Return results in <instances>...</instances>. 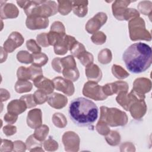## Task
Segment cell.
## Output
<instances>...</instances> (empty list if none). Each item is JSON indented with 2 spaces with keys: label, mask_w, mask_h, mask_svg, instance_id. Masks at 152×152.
Masks as SVG:
<instances>
[{
  "label": "cell",
  "mask_w": 152,
  "mask_h": 152,
  "mask_svg": "<svg viewBox=\"0 0 152 152\" xmlns=\"http://www.w3.org/2000/svg\"><path fill=\"white\" fill-rule=\"evenodd\" d=\"M112 59L111 50L109 49H104L100 51L98 54V61L102 64H107L110 63Z\"/></svg>",
  "instance_id": "cell-32"
},
{
  "label": "cell",
  "mask_w": 152,
  "mask_h": 152,
  "mask_svg": "<svg viewBox=\"0 0 152 152\" xmlns=\"http://www.w3.org/2000/svg\"><path fill=\"white\" fill-rule=\"evenodd\" d=\"M66 34H60L55 31H49V33H47L48 42L50 45V46H55L56 44L59 43L60 41H61Z\"/></svg>",
  "instance_id": "cell-36"
},
{
  "label": "cell",
  "mask_w": 152,
  "mask_h": 152,
  "mask_svg": "<svg viewBox=\"0 0 152 152\" xmlns=\"http://www.w3.org/2000/svg\"><path fill=\"white\" fill-rule=\"evenodd\" d=\"M147 107L144 100L137 101L132 103L129 109L132 117L136 119H141L146 113Z\"/></svg>",
  "instance_id": "cell-17"
},
{
  "label": "cell",
  "mask_w": 152,
  "mask_h": 152,
  "mask_svg": "<svg viewBox=\"0 0 152 152\" xmlns=\"http://www.w3.org/2000/svg\"><path fill=\"white\" fill-rule=\"evenodd\" d=\"M78 59L80 60L81 64L85 66L93 64L94 61L93 55L87 51H85L82 53Z\"/></svg>",
  "instance_id": "cell-40"
},
{
  "label": "cell",
  "mask_w": 152,
  "mask_h": 152,
  "mask_svg": "<svg viewBox=\"0 0 152 152\" xmlns=\"http://www.w3.org/2000/svg\"><path fill=\"white\" fill-rule=\"evenodd\" d=\"M49 23L48 18L37 17H27L26 20V27L33 30L45 29L48 27Z\"/></svg>",
  "instance_id": "cell-14"
},
{
  "label": "cell",
  "mask_w": 152,
  "mask_h": 152,
  "mask_svg": "<svg viewBox=\"0 0 152 152\" xmlns=\"http://www.w3.org/2000/svg\"><path fill=\"white\" fill-rule=\"evenodd\" d=\"M145 97L144 94L132 89L129 93L125 91L119 93L116 97V100L125 110L129 111V109L132 103L137 101L144 100Z\"/></svg>",
  "instance_id": "cell-6"
},
{
  "label": "cell",
  "mask_w": 152,
  "mask_h": 152,
  "mask_svg": "<svg viewBox=\"0 0 152 152\" xmlns=\"http://www.w3.org/2000/svg\"><path fill=\"white\" fill-rule=\"evenodd\" d=\"M132 1L128 0H117L115 1L112 5V13L113 16L119 21L123 20L124 14L127 8V7Z\"/></svg>",
  "instance_id": "cell-16"
},
{
  "label": "cell",
  "mask_w": 152,
  "mask_h": 152,
  "mask_svg": "<svg viewBox=\"0 0 152 152\" xmlns=\"http://www.w3.org/2000/svg\"><path fill=\"white\" fill-rule=\"evenodd\" d=\"M17 76L18 80H30V74L28 67L26 68L23 66L19 67L17 71Z\"/></svg>",
  "instance_id": "cell-44"
},
{
  "label": "cell",
  "mask_w": 152,
  "mask_h": 152,
  "mask_svg": "<svg viewBox=\"0 0 152 152\" xmlns=\"http://www.w3.org/2000/svg\"><path fill=\"white\" fill-rule=\"evenodd\" d=\"M112 85L113 94H118L122 91L128 92V84L125 81H117L114 83H112Z\"/></svg>",
  "instance_id": "cell-37"
},
{
  "label": "cell",
  "mask_w": 152,
  "mask_h": 152,
  "mask_svg": "<svg viewBox=\"0 0 152 152\" xmlns=\"http://www.w3.org/2000/svg\"><path fill=\"white\" fill-rule=\"evenodd\" d=\"M2 131L7 136L9 137L15 134L17 132V127L11 124H8L3 127Z\"/></svg>",
  "instance_id": "cell-54"
},
{
  "label": "cell",
  "mask_w": 152,
  "mask_h": 152,
  "mask_svg": "<svg viewBox=\"0 0 152 152\" xmlns=\"http://www.w3.org/2000/svg\"><path fill=\"white\" fill-rule=\"evenodd\" d=\"M83 94L86 97L96 101L104 100L107 98L102 90V86L91 81H88L84 84Z\"/></svg>",
  "instance_id": "cell-7"
},
{
  "label": "cell",
  "mask_w": 152,
  "mask_h": 152,
  "mask_svg": "<svg viewBox=\"0 0 152 152\" xmlns=\"http://www.w3.org/2000/svg\"><path fill=\"white\" fill-rule=\"evenodd\" d=\"M52 122L54 125L59 128H65L67 125L65 116L61 113H55L52 116Z\"/></svg>",
  "instance_id": "cell-30"
},
{
  "label": "cell",
  "mask_w": 152,
  "mask_h": 152,
  "mask_svg": "<svg viewBox=\"0 0 152 152\" xmlns=\"http://www.w3.org/2000/svg\"><path fill=\"white\" fill-rule=\"evenodd\" d=\"M52 67L53 69L58 73H62L63 71V68L61 62L60 58H54L51 62Z\"/></svg>",
  "instance_id": "cell-53"
},
{
  "label": "cell",
  "mask_w": 152,
  "mask_h": 152,
  "mask_svg": "<svg viewBox=\"0 0 152 152\" xmlns=\"http://www.w3.org/2000/svg\"><path fill=\"white\" fill-rule=\"evenodd\" d=\"M17 59L20 62L26 64L33 63V55L26 50L19 51L17 54Z\"/></svg>",
  "instance_id": "cell-35"
},
{
  "label": "cell",
  "mask_w": 152,
  "mask_h": 152,
  "mask_svg": "<svg viewBox=\"0 0 152 152\" xmlns=\"http://www.w3.org/2000/svg\"><path fill=\"white\" fill-rule=\"evenodd\" d=\"M58 11L62 15H68L72 10L71 1H58Z\"/></svg>",
  "instance_id": "cell-27"
},
{
  "label": "cell",
  "mask_w": 152,
  "mask_h": 152,
  "mask_svg": "<svg viewBox=\"0 0 152 152\" xmlns=\"http://www.w3.org/2000/svg\"><path fill=\"white\" fill-rule=\"evenodd\" d=\"M122 59L130 72L134 74L144 72L151 65V48L144 43H134L125 50Z\"/></svg>",
  "instance_id": "cell-1"
},
{
  "label": "cell",
  "mask_w": 152,
  "mask_h": 152,
  "mask_svg": "<svg viewBox=\"0 0 152 152\" xmlns=\"http://www.w3.org/2000/svg\"><path fill=\"white\" fill-rule=\"evenodd\" d=\"M27 150L30 151H44L42 147V142L37 140L33 134L30 135L26 141Z\"/></svg>",
  "instance_id": "cell-24"
},
{
  "label": "cell",
  "mask_w": 152,
  "mask_h": 152,
  "mask_svg": "<svg viewBox=\"0 0 152 152\" xmlns=\"http://www.w3.org/2000/svg\"><path fill=\"white\" fill-rule=\"evenodd\" d=\"M36 40L38 45H40L41 46L46 48L50 46L48 42L47 33H41L39 34L37 36Z\"/></svg>",
  "instance_id": "cell-52"
},
{
  "label": "cell",
  "mask_w": 152,
  "mask_h": 152,
  "mask_svg": "<svg viewBox=\"0 0 152 152\" xmlns=\"http://www.w3.org/2000/svg\"><path fill=\"white\" fill-rule=\"evenodd\" d=\"M99 121H103L112 127L122 126L127 124L128 118L125 112L118 108L101 106Z\"/></svg>",
  "instance_id": "cell-4"
},
{
  "label": "cell",
  "mask_w": 152,
  "mask_h": 152,
  "mask_svg": "<svg viewBox=\"0 0 152 152\" xmlns=\"http://www.w3.org/2000/svg\"><path fill=\"white\" fill-rule=\"evenodd\" d=\"M121 151H135L134 145L131 142H125L122 143L120 147Z\"/></svg>",
  "instance_id": "cell-57"
},
{
  "label": "cell",
  "mask_w": 152,
  "mask_h": 152,
  "mask_svg": "<svg viewBox=\"0 0 152 152\" xmlns=\"http://www.w3.org/2000/svg\"><path fill=\"white\" fill-rule=\"evenodd\" d=\"M27 125L31 129H36L42 125V112L40 109L30 110L27 116Z\"/></svg>",
  "instance_id": "cell-15"
},
{
  "label": "cell",
  "mask_w": 152,
  "mask_h": 152,
  "mask_svg": "<svg viewBox=\"0 0 152 152\" xmlns=\"http://www.w3.org/2000/svg\"><path fill=\"white\" fill-rule=\"evenodd\" d=\"M91 40L92 42L96 45H103L106 40V36L103 32L98 31L96 33L93 34L91 37Z\"/></svg>",
  "instance_id": "cell-42"
},
{
  "label": "cell",
  "mask_w": 152,
  "mask_h": 152,
  "mask_svg": "<svg viewBox=\"0 0 152 152\" xmlns=\"http://www.w3.org/2000/svg\"><path fill=\"white\" fill-rule=\"evenodd\" d=\"M1 102L7 101L8 99L10 98V94L8 91L4 88H1Z\"/></svg>",
  "instance_id": "cell-59"
},
{
  "label": "cell",
  "mask_w": 152,
  "mask_h": 152,
  "mask_svg": "<svg viewBox=\"0 0 152 152\" xmlns=\"http://www.w3.org/2000/svg\"><path fill=\"white\" fill-rule=\"evenodd\" d=\"M85 51H86V50L84 45L78 41L74 44V45L70 50L72 55L74 57H76L77 58H78L80 55Z\"/></svg>",
  "instance_id": "cell-45"
},
{
  "label": "cell",
  "mask_w": 152,
  "mask_h": 152,
  "mask_svg": "<svg viewBox=\"0 0 152 152\" xmlns=\"http://www.w3.org/2000/svg\"><path fill=\"white\" fill-rule=\"evenodd\" d=\"M33 84L28 80H20L15 83L14 88L15 90L18 93H23L29 92L31 90Z\"/></svg>",
  "instance_id": "cell-25"
},
{
  "label": "cell",
  "mask_w": 152,
  "mask_h": 152,
  "mask_svg": "<svg viewBox=\"0 0 152 152\" xmlns=\"http://www.w3.org/2000/svg\"><path fill=\"white\" fill-rule=\"evenodd\" d=\"M85 73L89 81L98 83L102 78V72L100 68L97 65L93 63L86 66Z\"/></svg>",
  "instance_id": "cell-21"
},
{
  "label": "cell",
  "mask_w": 152,
  "mask_h": 152,
  "mask_svg": "<svg viewBox=\"0 0 152 152\" xmlns=\"http://www.w3.org/2000/svg\"><path fill=\"white\" fill-rule=\"evenodd\" d=\"M18 119V115L11 113V112H7L4 116V121L10 124H14Z\"/></svg>",
  "instance_id": "cell-55"
},
{
  "label": "cell",
  "mask_w": 152,
  "mask_h": 152,
  "mask_svg": "<svg viewBox=\"0 0 152 152\" xmlns=\"http://www.w3.org/2000/svg\"><path fill=\"white\" fill-rule=\"evenodd\" d=\"M26 47L27 49L33 53L41 52V48L34 39H29L26 42Z\"/></svg>",
  "instance_id": "cell-48"
},
{
  "label": "cell",
  "mask_w": 152,
  "mask_h": 152,
  "mask_svg": "<svg viewBox=\"0 0 152 152\" xmlns=\"http://www.w3.org/2000/svg\"><path fill=\"white\" fill-rule=\"evenodd\" d=\"M105 140L109 145L116 146L121 142V135L119 133L116 131H110L105 135Z\"/></svg>",
  "instance_id": "cell-29"
},
{
  "label": "cell",
  "mask_w": 152,
  "mask_h": 152,
  "mask_svg": "<svg viewBox=\"0 0 152 152\" xmlns=\"http://www.w3.org/2000/svg\"><path fill=\"white\" fill-rule=\"evenodd\" d=\"M32 55L33 57V64L34 65L42 67L46 64L48 61V57L44 53L39 52L37 53H32Z\"/></svg>",
  "instance_id": "cell-33"
},
{
  "label": "cell",
  "mask_w": 152,
  "mask_h": 152,
  "mask_svg": "<svg viewBox=\"0 0 152 152\" xmlns=\"http://www.w3.org/2000/svg\"><path fill=\"white\" fill-rule=\"evenodd\" d=\"M77 42L75 38L70 35H65L64 38L54 46V52L58 55H64L70 51L74 44Z\"/></svg>",
  "instance_id": "cell-12"
},
{
  "label": "cell",
  "mask_w": 152,
  "mask_h": 152,
  "mask_svg": "<svg viewBox=\"0 0 152 152\" xmlns=\"http://www.w3.org/2000/svg\"><path fill=\"white\" fill-rule=\"evenodd\" d=\"M65 150L69 152H76L79 150L80 139L78 134L73 131L65 132L62 137Z\"/></svg>",
  "instance_id": "cell-8"
},
{
  "label": "cell",
  "mask_w": 152,
  "mask_h": 152,
  "mask_svg": "<svg viewBox=\"0 0 152 152\" xmlns=\"http://www.w3.org/2000/svg\"><path fill=\"white\" fill-rule=\"evenodd\" d=\"M14 149V142L6 139H1L0 151H11Z\"/></svg>",
  "instance_id": "cell-49"
},
{
  "label": "cell",
  "mask_w": 152,
  "mask_h": 152,
  "mask_svg": "<svg viewBox=\"0 0 152 152\" xmlns=\"http://www.w3.org/2000/svg\"><path fill=\"white\" fill-rule=\"evenodd\" d=\"M28 69L30 74V80L33 81H34L39 77L43 75L41 67L32 64L28 67Z\"/></svg>",
  "instance_id": "cell-43"
},
{
  "label": "cell",
  "mask_w": 152,
  "mask_h": 152,
  "mask_svg": "<svg viewBox=\"0 0 152 152\" xmlns=\"http://www.w3.org/2000/svg\"><path fill=\"white\" fill-rule=\"evenodd\" d=\"M96 129L102 135H106L110 131L109 126L103 121H99L96 125Z\"/></svg>",
  "instance_id": "cell-47"
},
{
  "label": "cell",
  "mask_w": 152,
  "mask_h": 152,
  "mask_svg": "<svg viewBox=\"0 0 152 152\" xmlns=\"http://www.w3.org/2000/svg\"><path fill=\"white\" fill-rule=\"evenodd\" d=\"M98 113L96 104L84 97L74 99L68 110L70 119L79 126H91L97 119Z\"/></svg>",
  "instance_id": "cell-2"
},
{
  "label": "cell",
  "mask_w": 152,
  "mask_h": 152,
  "mask_svg": "<svg viewBox=\"0 0 152 152\" xmlns=\"http://www.w3.org/2000/svg\"><path fill=\"white\" fill-rule=\"evenodd\" d=\"M26 149H27L26 145L23 141L20 140H16L14 142L13 151L23 152V151H25Z\"/></svg>",
  "instance_id": "cell-56"
},
{
  "label": "cell",
  "mask_w": 152,
  "mask_h": 152,
  "mask_svg": "<svg viewBox=\"0 0 152 152\" xmlns=\"http://www.w3.org/2000/svg\"><path fill=\"white\" fill-rule=\"evenodd\" d=\"M128 29L129 37L132 41L151 40V33L146 29L144 20L140 17L128 21Z\"/></svg>",
  "instance_id": "cell-5"
},
{
  "label": "cell",
  "mask_w": 152,
  "mask_h": 152,
  "mask_svg": "<svg viewBox=\"0 0 152 152\" xmlns=\"http://www.w3.org/2000/svg\"><path fill=\"white\" fill-rule=\"evenodd\" d=\"M34 99L37 104H42L48 101L47 94L43 90L38 89L33 94Z\"/></svg>",
  "instance_id": "cell-41"
},
{
  "label": "cell",
  "mask_w": 152,
  "mask_h": 152,
  "mask_svg": "<svg viewBox=\"0 0 152 152\" xmlns=\"http://www.w3.org/2000/svg\"><path fill=\"white\" fill-rule=\"evenodd\" d=\"M49 131V128L47 125H42L35 129L33 135L37 140L42 142L46 138Z\"/></svg>",
  "instance_id": "cell-26"
},
{
  "label": "cell",
  "mask_w": 152,
  "mask_h": 152,
  "mask_svg": "<svg viewBox=\"0 0 152 152\" xmlns=\"http://www.w3.org/2000/svg\"><path fill=\"white\" fill-rule=\"evenodd\" d=\"M111 70L112 74L116 78L119 80L125 79L129 75V74L126 70H125L121 66L116 64H113L112 65Z\"/></svg>",
  "instance_id": "cell-31"
},
{
  "label": "cell",
  "mask_w": 152,
  "mask_h": 152,
  "mask_svg": "<svg viewBox=\"0 0 152 152\" xmlns=\"http://www.w3.org/2000/svg\"><path fill=\"white\" fill-rule=\"evenodd\" d=\"M33 83L36 87L39 90H43L47 94H50L53 92L55 87L53 81L45 77L43 75L35 80Z\"/></svg>",
  "instance_id": "cell-19"
},
{
  "label": "cell",
  "mask_w": 152,
  "mask_h": 152,
  "mask_svg": "<svg viewBox=\"0 0 152 152\" xmlns=\"http://www.w3.org/2000/svg\"><path fill=\"white\" fill-rule=\"evenodd\" d=\"M151 89V81L150 79L141 77L135 80L133 83L132 90L144 94L150 91Z\"/></svg>",
  "instance_id": "cell-20"
},
{
  "label": "cell",
  "mask_w": 152,
  "mask_h": 152,
  "mask_svg": "<svg viewBox=\"0 0 152 152\" xmlns=\"http://www.w3.org/2000/svg\"><path fill=\"white\" fill-rule=\"evenodd\" d=\"M0 14L1 18H17L19 14V10L18 8L12 3H4V1H1Z\"/></svg>",
  "instance_id": "cell-13"
},
{
  "label": "cell",
  "mask_w": 152,
  "mask_h": 152,
  "mask_svg": "<svg viewBox=\"0 0 152 152\" xmlns=\"http://www.w3.org/2000/svg\"><path fill=\"white\" fill-rule=\"evenodd\" d=\"M27 108L26 103L21 99H15L10 102L7 105V111L20 115Z\"/></svg>",
  "instance_id": "cell-22"
},
{
  "label": "cell",
  "mask_w": 152,
  "mask_h": 152,
  "mask_svg": "<svg viewBox=\"0 0 152 152\" xmlns=\"http://www.w3.org/2000/svg\"><path fill=\"white\" fill-rule=\"evenodd\" d=\"M107 20V16L104 12H99L97 13L87 22L85 26L86 31L90 34L96 33L106 23Z\"/></svg>",
  "instance_id": "cell-9"
},
{
  "label": "cell",
  "mask_w": 152,
  "mask_h": 152,
  "mask_svg": "<svg viewBox=\"0 0 152 152\" xmlns=\"http://www.w3.org/2000/svg\"><path fill=\"white\" fill-rule=\"evenodd\" d=\"M27 17L48 18L58 12V5L54 1H30L24 9Z\"/></svg>",
  "instance_id": "cell-3"
},
{
  "label": "cell",
  "mask_w": 152,
  "mask_h": 152,
  "mask_svg": "<svg viewBox=\"0 0 152 152\" xmlns=\"http://www.w3.org/2000/svg\"><path fill=\"white\" fill-rule=\"evenodd\" d=\"M140 17V12L134 8H127L123 15V20L129 21L132 19Z\"/></svg>",
  "instance_id": "cell-46"
},
{
  "label": "cell",
  "mask_w": 152,
  "mask_h": 152,
  "mask_svg": "<svg viewBox=\"0 0 152 152\" xmlns=\"http://www.w3.org/2000/svg\"><path fill=\"white\" fill-rule=\"evenodd\" d=\"M30 1H17V3L23 10L28 5Z\"/></svg>",
  "instance_id": "cell-61"
},
{
  "label": "cell",
  "mask_w": 152,
  "mask_h": 152,
  "mask_svg": "<svg viewBox=\"0 0 152 152\" xmlns=\"http://www.w3.org/2000/svg\"><path fill=\"white\" fill-rule=\"evenodd\" d=\"M7 52L4 49L3 47H1V63L5 62L7 58Z\"/></svg>",
  "instance_id": "cell-60"
},
{
  "label": "cell",
  "mask_w": 152,
  "mask_h": 152,
  "mask_svg": "<svg viewBox=\"0 0 152 152\" xmlns=\"http://www.w3.org/2000/svg\"><path fill=\"white\" fill-rule=\"evenodd\" d=\"M62 73L65 78L71 81H76L80 77V72L77 67L64 69Z\"/></svg>",
  "instance_id": "cell-28"
},
{
  "label": "cell",
  "mask_w": 152,
  "mask_h": 152,
  "mask_svg": "<svg viewBox=\"0 0 152 152\" xmlns=\"http://www.w3.org/2000/svg\"><path fill=\"white\" fill-rule=\"evenodd\" d=\"M50 30L60 33V34H66L65 26H64L62 23L59 21H56L52 23V24L51 25Z\"/></svg>",
  "instance_id": "cell-50"
},
{
  "label": "cell",
  "mask_w": 152,
  "mask_h": 152,
  "mask_svg": "<svg viewBox=\"0 0 152 152\" xmlns=\"http://www.w3.org/2000/svg\"><path fill=\"white\" fill-rule=\"evenodd\" d=\"M20 99L23 100L26 103L27 108H29V109L35 107L37 105L34 99L33 94H26V95L22 96L20 97Z\"/></svg>",
  "instance_id": "cell-51"
},
{
  "label": "cell",
  "mask_w": 152,
  "mask_h": 152,
  "mask_svg": "<svg viewBox=\"0 0 152 152\" xmlns=\"http://www.w3.org/2000/svg\"><path fill=\"white\" fill-rule=\"evenodd\" d=\"M137 8L138 11L145 15H151L152 10V2L150 1H142L139 2Z\"/></svg>",
  "instance_id": "cell-34"
},
{
  "label": "cell",
  "mask_w": 152,
  "mask_h": 152,
  "mask_svg": "<svg viewBox=\"0 0 152 152\" xmlns=\"http://www.w3.org/2000/svg\"><path fill=\"white\" fill-rule=\"evenodd\" d=\"M102 90L104 94L107 96H112L113 94L112 83H107L102 86Z\"/></svg>",
  "instance_id": "cell-58"
},
{
  "label": "cell",
  "mask_w": 152,
  "mask_h": 152,
  "mask_svg": "<svg viewBox=\"0 0 152 152\" xmlns=\"http://www.w3.org/2000/svg\"><path fill=\"white\" fill-rule=\"evenodd\" d=\"M43 147L46 151H54L58 149V143L51 136L43 142Z\"/></svg>",
  "instance_id": "cell-39"
},
{
  "label": "cell",
  "mask_w": 152,
  "mask_h": 152,
  "mask_svg": "<svg viewBox=\"0 0 152 152\" xmlns=\"http://www.w3.org/2000/svg\"><path fill=\"white\" fill-rule=\"evenodd\" d=\"M48 103L52 107L60 109L67 104L68 99L65 96L61 94L52 93L48 96Z\"/></svg>",
  "instance_id": "cell-18"
},
{
  "label": "cell",
  "mask_w": 152,
  "mask_h": 152,
  "mask_svg": "<svg viewBox=\"0 0 152 152\" xmlns=\"http://www.w3.org/2000/svg\"><path fill=\"white\" fill-rule=\"evenodd\" d=\"M72 11L79 17H85L88 12V1H72Z\"/></svg>",
  "instance_id": "cell-23"
},
{
  "label": "cell",
  "mask_w": 152,
  "mask_h": 152,
  "mask_svg": "<svg viewBox=\"0 0 152 152\" xmlns=\"http://www.w3.org/2000/svg\"><path fill=\"white\" fill-rule=\"evenodd\" d=\"M52 81L56 90L62 91L68 96H71L74 93L75 87L72 81L61 77H55Z\"/></svg>",
  "instance_id": "cell-10"
},
{
  "label": "cell",
  "mask_w": 152,
  "mask_h": 152,
  "mask_svg": "<svg viewBox=\"0 0 152 152\" xmlns=\"http://www.w3.org/2000/svg\"><path fill=\"white\" fill-rule=\"evenodd\" d=\"M61 62L63 69L65 68L77 67L76 62L75 61L74 57L72 55H68L67 56L61 58Z\"/></svg>",
  "instance_id": "cell-38"
},
{
  "label": "cell",
  "mask_w": 152,
  "mask_h": 152,
  "mask_svg": "<svg viewBox=\"0 0 152 152\" xmlns=\"http://www.w3.org/2000/svg\"><path fill=\"white\" fill-rule=\"evenodd\" d=\"M24 41V37L19 32L13 31L5 41L3 48L7 52L11 53L18 47L21 46Z\"/></svg>",
  "instance_id": "cell-11"
}]
</instances>
